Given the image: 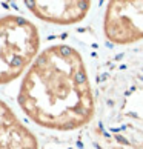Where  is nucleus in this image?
Instances as JSON below:
<instances>
[{
	"mask_svg": "<svg viewBox=\"0 0 143 149\" xmlns=\"http://www.w3.org/2000/svg\"><path fill=\"white\" fill-rule=\"evenodd\" d=\"M19 106L36 125L74 131L89 123L94 97L80 52L68 45L46 48L23 77Z\"/></svg>",
	"mask_w": 143,
	"mask_h": 149,
	"instance_id": "f257e3e1",
	"label": "nucleus"
},
{
	"mask_svg": "<svg viewBox=\"0 0 143 149\" xmlns=\"http://www.w3.org/2000/svg\"><path fill=\"white\" fill-rule=\"evenodd\" d=\"M40 34L32 22L19 15L0 17V85H6L34 63Z\"/></svg>",
	"mask_w": 143,
	"mask_h": 149,
	"instance_id": "f03ea898",
	"label": "nucleus"
},
{
	"mask_svg": "<svg viewBox=\"0 0 143 149\" xmlns=\"http://www.w3.org/2000/svg\"><path fill=\"white\" fill-rule=\"evenodd\" d=\"M103 32L114 45H131L143 38V2H109Z\"/></svg>",
	"mask_w": 143,
	"mask_h": 149,
	"instance_id": "7ed1b4c3",
	"label": "nucleus"
},
{
	"mask_svg": "<svg viewBox=\"0 0 143 149\" xmlns=\"http://www.w3.org/2000/svg\"><path fill=\"white\" fill-rule=\"evenodd\" d=\"M26 6L36 15L48 23L73 25L82 22L91 9V2L73 0V2H26Z\"/></svg>",
	"mask_w": 143,
	"mask_h": 149,
	"instance_id": "20e7f679",
	"label": "nucleus"
},
{
	"mask_svg": "<svg viewBox=\"0 0 143 149\" xmlns=\"http://www.w3.org/2000/svg\"><path fill=\"white\" fill-rule=\"evenodd\" d=\"M0 149H38L34 134L0 100Z\"/></svg>",
	"mask_w": 143,
	"mask_h": 149,
	"instance_id": "39448f33",
	"label": "nucleus"
}]
</instances>
